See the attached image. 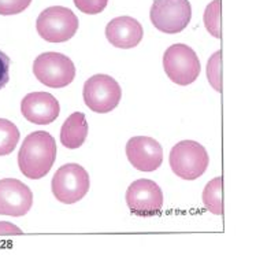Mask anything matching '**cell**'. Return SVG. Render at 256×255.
I'll list each match as a JSON object with an SVG mask.
<instances>
[{
  "label": "cell",
  "instance_id": "e0dca14e",
  "mask_svg": "<svg viewBox=\"0 0 256 255\" xmlns=\"http://www.w3.org/2000/svg\"><path fill=\"white\" fill-rule=\"evenodd\" d=\"M203 21L211 36L220 39V0H212L204 10Z\"/></svg>",
  "mask_w": 256,
  "mask_h": 255
},
{
  "label": "cell",
  "instance_id": "ba28073f",
  "mask_svg": "<svg viewBox=\"0 0 256 255\" xmlns=\"http://www.w3.org/2000/svg\"><path fill=\"white\" fill-rule=\"evenodd\" d=\"M150 18L158 31L176 35L189 25L192 6L189 0H154Z\"/></svg>",
  "mask_w": 256,
  "mask_h": 255
},
{
  "label": "cell",
  "instance_id": "7c38bea8",
  "mask_svg": "<svg viewBox=\"0 0 256 255\" xmlns=\"http://www.w3.org/2000/svg\"><path fill=\"white\" fill-rule=\"evenodd\" d=\"M21 113L32 124L48 125L59 117L60 106L56 98L48 92H30L22 99Z\"/></svg>",
  "mask_w": 256,
  "mask_h": 255
},
{
  "label": "cell",
  "instance_id": "52a82bcc",
  "mask_svg": "<svg viewBox=\"0 0 256 255\" xmlns=\"http://www.w3.org/2000/svg\"><path fill=\"white\" fill-rule=\"evenodd\" d=\"M82 96L85 104L92 111L106 114L120 104L122 89L115 78L107 74H94L85 81Z\"/></svg>",
  "mask_w": 256,
  "mask_h": 255
},
{
  "label": "cell",
  "instance_id": "9c48e42d",
  "mask_svg": "<svg viewBox=\"0 0 256 255\" xmlns=\"http://www.w3.org/2000/svg\"><path fill=\"white\" fill-rule=\"evenodd\" d=\"M126 204L134 215L150 217L160 213L163 192L156 182L150 178H138L126 191Z\"/></svg>",
  "mask_w": 256,
  "mask_h": 255
},
{
  "label": "cell",
  "instance_id": "5b68a950",
  "mask_svg": "<svg viewBox=\"0 0 256 255\" xmlns=\"http://www.w3.org/2000/svg\"><path fill=\"white\" fill-rule=\"evenodd\" d=\"M163 69L177 85H189L199 77L202 65L198 54L186 44H172L163 55Z\"/></svg>",
  "mask_w": 256,
  "mask_h": 255
},
{
  "label": "cell",
  "instance_id": "ffe728a7",
  "mask_svg": "<svg viewBox=\"0 0 256 255\" xmlns=\"http://www.w3.org/2000/svg\"><path fill=\"white\" fill-rule=\"evenodd\" d=\"M32 0H0V16H16L25 11Z\"/></svg>",
  "mask_w": 256,
  "mask_h": 255
},
{
  "label": "cell",
  "instance_id": "277c9868",
  "mask_svg": "<svg viewBox=\"0 0 256 255\" xmlns=\"http://www.w3.org/2000/svg\"><path fill=\"white\" fill-rule=\"evenodd\" d=\"M89 174L78 163H66L54 174L51 189L54 196L64 204L80 202L88 193Z\"/></svg>",
  "mask_w": 256,
  "mask_h": 255
},
{
  "label": "cell",
  "instance_id": "7402d4cb",
  "mask_svg": "<svg viewBox=\"0 0 256 255\" xmlns=\"http://www.w3.org/2000/svg\"><path fill=\"white\" fill-rule=\"evenodd\" d=\"M0 234H22V229L7 221H0Z\"/></svg>",
  "mask_w": 256,
  "mask_h": 255
},
{
  "label": "cell",
  "instance_id": "7a4b0ae2",
  "mask_svg": "<svg viewBox=\"0 0 256 255\" xmlns=\"http://www.w3.org/2000/svg\"><path fill=\"white\" fill-rule=\"evenodd\" d=\"M168 163L174 174L188 181L203 176L208 167V152L202 144L194 140L177 143L170 151Z\"/></svg>",
  "mask_w": 256,
  "mask_h": 255
},
{
  "label": "cell",
  "instance_id": "ac0fdd59",
  "mask_svg": "<svg viewBox=\"0 0 256 255\" xmlns=\"http://www.w3.org/2000/svg\"><path fill=\"white\" fill-rule=\"evenodd\" d=\"M207 78L216 92H222V50L214 52L207 63Z\"/></svg>",
  "mask_w": 256,
  "mask_h": 255
},
{
  "label": "cell",
  "instance_id": "5bb4252c",
  "mask_svg": "<svg viewBox=\"0 0 256 255\" xmlns=\"http://www.w3.org/2000/svg\"><path fill=\"white\" fill-rule=\"evenodd\" d=\"M88 136V122L85 114L76 111L70 114L68 120L63 122L60 129V143L63 147L76 150L82 146Z\"/></svg>",
  "mask_w": 256,
  "mask_h": 255
},
{
  "label": "cell",
  "instance_id": "8fae6325",
  "mask_svg": "<svg viewBox=\"0 0 256 255\" xmlns=\"http://www.w3.org/2000/svg\"><path fill=\"white\" fill-rule=\"evenodd\" d=\"M33 193L26 184L16 178L0 180V214L22 217L32 208Z\"/></svg>",
  "mask_w": 256,
  "mask_h": 255
},
{
  "label": "cell",
  "instance_id": "d6986e66",
  "mask_svg": "<svg viewBox=\"0 0 256 255\" xmlns=\"http://www.w3.org/2000/svg\"><path fill=\"white\" fill-rule=\"evenodd\" d=\"M74 5L81 13L88 16H96L106 10L108 0H74Z\"/></svg>",
  "mask_w": 256,
  "mask_h": 255
},
{
  "label": "cell",
  "instance_id": "8992f818",
  "mask_svg": "<svg viewBox=\"0 0 256 255\" xmlns=\"http://www.w3.org/2000/svg\"><path fill=\"white\" fill-rule=\"evenodd\" d=\"M33 73L50 88H63L74 81L76 66L70 58L60 52H44L34 59Z\"/></svg>",
  "mask_w": 256,
  "mask_h": 255
},
{
  "label": "cell",
  "instance_id": "4fadbf2b",
  "mask_svg": "<svg viewBox=\"0 0 256 255\" xmlns=\"http://www.w3.org/2000/svg\"><path fill=\"white\" fill-rule=\"evenodd\" d=\"M144 36V29L136 18L122 16L111 20L106 26L107 40L116 48L129 50L140 44Z\"/></svg>",
  "mask_w": 256,
  "mask_h": 255
},
{
  "label": "cell",
  "instance_id": "3957f363",
  "mask_svg": "<svg viewBox=\"0 0 256 255\" xmlns=\"http://www.w3.org/2000/svg\"><path fill=\"white\" fill-rule=\"evenodd\" d=\"M36 29L46 42H68L78 31V18L68 7L52 6L37 17Z\"/></svg>",
  "mask_w": 256,
  "mask_h": 255
},
{
  "label": "cell",
  "instance_id": "9a60e30c",
  "mask_svg": "<svg viewBox=\"0 0 256 255\" xmlns=\"http://www.w3.org/2000/svg\"><path fill=\"white\" fill-rule=\"evenodd\" d=\"M222 177H215L204 187L203 204L210 213L215 215L224 214V203H222Z\"/></svg>",
  "mask_w": 256,
  "mask_h": 255
},
{
  "label": "cell",
  "instance_id": "2e32d148",
  "mask_svg": "<svg viewBox=\"0 0 256 255\" xmlns=\"http://www.w3.org/2000/svg\"><path fill=\"white\" fill-rule=\"evenodd\" d=\"M20 136L16 124L6 118H0V156L8 155L16 150Z\"/></svg>",
  "mask_w": 256,
  "mask_h": 255
},
{
  "label": "cell",
  "instance_id": "30bf717a",
  "mask_svg": "<svg viewBox=\"0 0 256 255\" xmlns=\"http://www.w3.org/2000/svg\"><path fill=\"white\" fill-rule=\"evenodd\" d=\"M126 156L137 170L154 172L162 165L163 148L152 137L134 136L126 144Z\"/></svg>",
  "mask_w": 256,
  "mask_h": 255
},
{
  "label": "cell",
  "instance_id": "6da1fadb",
  "mask_svg": "<svg viewBox=\"0 0 256 255\" xmlns=\"http://www.w3.org/2000/svg\"><path fill=\"white\" fill-rule=\"evenodd\" d=\"M56 159V141L46 130L26 136L18 152V166L25 177L40 180L47 176Z\"/></svg>",
  "mask_w": 256,
  "mask_h": 255
},
{
  "label": "cell",
  "instance_id": "44dd1931",
  "mask_svg": "<svg viewBox=\"0 0 256 255\" xmlns=\"http://www.w3.org/2000/svg\"><path fill=\"white\" fill-rule=\"evenodd\" d=\"M8 70H10V58L3 51H0V89L4 88L10 81Z\"/></svg>",
  "mask_w": 256,
  "mask_h": 255
}]
</instances>
